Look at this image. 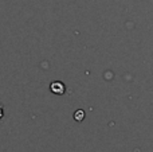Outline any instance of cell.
Listing matches in <instances>:
<instances>
[{
    "label": "cell",
    "instance_id": "6da1fadb",
    "mask_svg": "<svg viewBox=\"0 0 153 152\" xmlns=\"http://www.w3.org/2000/svg\"><path fill=\"white\" fill-rule=\"evenodd\" d=\"M50 90L53 92L54 94H56V96H62V94L66 92V86H65V83L61 82V81H54V82L50 83Z\"/></svg>",
    "mask_w": 153,
    "mask_h": 152
},
{
    "label": "cell",
    "instance_id": "7a4b0ae2",
    "mask_svg": "<svg viewBox=\"0 0 153 152\" xmlns=\"http://www.w3.org/2000/svg\"><path fill=\"white\" fill-rule=\"evenodd\" d=\"M74 120H76L78 123H81L82 120H85V112L82 109H78L76 112L74 113Z\"/></svg>",
    "mask_w": 153,
    "mask_h": 152
},
{
    "label": "cell",
    "instance_id": "3957f363",
    "mask_svg": "<svg viewBox=\"0 0 153 152\" xmlns=\"http://www.w3.org/2000/svg\"><path fill=\"white\" fill-rule=\"evenodd\" d=\"M3 116H4V110H3V107L0 105V120L3 118Z\"/></svg>",
    "mask_w": 153,
    "mask_h": 152
}]
</instances>
